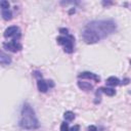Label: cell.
Masks as SVG:
<instances>
[{
  "label": "cell",
  "instance_id": "1",
  "mask_svg": "<svg viewBox=\"0 0 131 131\" xmlns=\"http://www.w3.org/2000/svg\"><path fill=\"white\" fill-rule=\"evenodd\" d=\"M85 27L92 30L100 38V40L107 37L108 35L113 34L117 29V25L113 19L92 20V21L88 23Z\"/></svg>",
  "mask_w": 131,
  "mask_h": 131
},
{
  "label": "cell",
  "instance_id": "2",
  "mask_svg": "<svg viewBox=\"0 0 131 131\" xmlns=\"http://www.w3.org/2000/svg\"><path fill=\"white\" fill-rule=\"evenodd\" d=\"M20 115H21V117H20L18 124L23 129L34 130V129L39 128L40 124L35 115V111L29 103H25L23 105Z\"/></svg>",
  "mask_w": 131,
  "mask_h": 131
},
{
  "label": "cell",
  "instance_id": "3",
  "mask_svg": "<svg viewBox=\"0 0 131 131\" xmlns=\"http://www.w3.org/2000/svg\"><path fill=\"white\" fill-rule=\"evenodd\" d=\"M56 41L59 45H61L63 47L64 52L67 53H73L74 51V41L75 38L72 35H68V36H59L56 38Z\"/></svg>",
  "mask_w": 131,
  "mask_h": 131
},
{
  "label": "cell",
  "instance_id": "4",
  "mask_svg": "<svg viewBox=\"0 0 131 131\" xmlns=\"http://www.w3.org/2000/svg\"><path fill=\"white\" fill-rule=\"evenodd\" d=\"M82 39L87 44H94V43H97L98 41H100V38L92 30H90L86 27L82 31Z\"/></svg>",
  "mask_w": 131,
  "mask_h": 131
},
{
  "label": "cell",
  "instance_id": "5",
  "mask_svg": "<svg viewBox=\"0 0 131 131\" xmlns=\"http://www.w3.org/2000/svg\"><path fill=\"white\" fill-rule=\"evenodd\" d=\"M20 36H21L20 31H19L18 27H16V26L8 27L4 31V37L5 38H12L13 41H18L19 38H20Z\"/></svg>",
  "mask_w": 131,
  "mask_h": 131
},
{
  "label": "cell",
  "instance_id": "6",
  "mask_svg": "<svg viewBox=\"0 0 131 131\" xmlns=\"http://www.w3.org/2000/svg\"><path fill=\"white\" fill-rule=\"evenodd\" d=\"M3 47H4L5 49L11 51V52L20 51L21 48H23V46H21L20 43H18L17 41H13V40H11V41H9V42H4V43H3Z\"/></svg>",
  "mask_w": 131,
  "mask_h": 131
},
{
  "label": "cell",
  "instance_id": "7",
  "mask_svg": "<svg viewBox=\"0 0 131 131\" xmlns=\"http://www.w3.org/2000/svg\"><path fill=\"white\" fill-rule=\"evenodd\" d=\"M78 78L79 79H90V80H93L95 82H99L100 81L99 76H97L96 74L91 73V72H83V73L78 75Z\"/></svg>",
  "mask_w": 131,
  "mask_h": 131
},
{
  "label": "cell",
  "instance_id": "8",
  "mask_svg": "<svg viewBox=\"0 0 131 131\" xmlns=\"http://www.w3.org/2000/svg\"><path fill=\"white\" fill-rule=\"evenodd\" d=\"M37 87H38V90H39L40 92L45 93V92H47L49 85H48V82H47V81H45V80H43V79L41 78V79H38Z\"/></svg>",
  "mask_w": 131,
  "mask_h": 131
},
{
  "label": "cell",
  "instance_id": "9",
  "mask_svg": "<svg viewBox=\"0 0 131 131\" xmlns=\"http://www.w3.org/2000/svg\"><path fill=\"white\" fill-rule=\"evenodd\" d=\"M0 63H1L3 67L8 66V64L11 63V58H10V56H8L7 54H5L3 51H1V53H0Z\"/></svg>",
  "mask_w": 131,
  "mask_h": 131
},
{
  "label": "cell",
  "instance_id": "10",
  "mask_svg": "<svg viewBox=\"0 0 131 131\" xmlns=\"http://www.w3.org/2000/svg\"><path fill=\"white\" fill-rule=\"evenodd\" d=\"M78 87L84 91H91L93 89L92 84H90L89 82H84V81H78Z\"/></svg>",
  "mask_w": 131,
  "mask_h": 131
},
{
  "label": "cell",
  "instance_id": "11",
  "mask_svg": "<svg viewBox=\"0 0 131 131\" xmlns=\"http://www.w3.org/2000/svg\"><path fill=\"white\" fill-rule=\"evenodd\" d=\"M105 82H106V85H107V86H112V87H115V86L121 85V81H120L117 77H114V76H112V77L107 78Z\"/></svg>",
  "mask_w": 131,
  "mask_h": 131
},
{
  "label": "cell",
  "instance_id": "12",
  "mask_svg": "<svg viewBox=\"0 0 131 131\" xmlns=\"http://www.w3.org/2000/svg\"><path fill=\"white\" fill-rule=\"evenodd\" d=\"M98 90L104 94H106L107 96H114L116 94V90L114 88H108V87H100L98 88Z\"/></svg>",
  "mask_w": 131,
  "mask_h": 131
},
{
  "label": "cell",
  "instance_id": "13",
  "mask_svg": "<svg viewBox=\"0 0 131 131\" xmlns=\"http://www.w3.org/2000/svg\"><path fill=\"white\" fill-rule=\"evenodd\" d=\"M1 15L5 20H10L12 18V13L9 9H1Z\"/></svg>",
  "mask_w": 131,
  "mask_h": 131
},
{
  "label": "cell",
  "instance_id": "14",
  "mask_svg": "<svg viewBox=\"0 0 131 131\" xmlns=\"http://www.w3.org/2000/svg\"><path fill=\"white\" fill-rule=\"evenodd\" d=\"M63 119L67 122H71V121H73L75 119V114L73 112H71V111H68V112H66L63 114Z\"/></svg>",
  "mask_w": 131,
  "mask_h": 131
},
{
  "label": "cell",
  "instance_id": "15",
  "mask_svg": "<svg viewBox=\"0 0 131 131\" xmlns=\"http://www.w3.org/2000/svg\"><path fill=\"white\" fill-rule=\"evenodd\" d=\"M0 5H1V9H9V3L5 0H2L0 2Z\"/></svg>",
  "mask_w": 131,
  "mask_h": 131
},
{
  "label": "cell",
  "instance_id": "16",
  "mask_svg": "<svg viewBox=\"0 0 131 131\" xmlns=\"http://www.w3.org/2000/svg\"><path fill=\"white\" fill-rule=\"evenodd\" d=\"M60 131H70L68 123H66V122L61 123V125H60Z\"/></svg>",
  "mask_w": 131,
  "mask_h": 131
},
{
  "label": "cell",
  "instance_id": "17",
  "mask_svg": "<svg viewBox=\"0 0 131 131\" xmlns=\"http://www.w3.org/2000/svg\"><path fill=\"white\" fill-rule=\"evenodd\" d=\"M59 33H60L62 36H68V35H70V34H69V30H68V29H64V28L59 29Z\"/></svg>",
  "mask_w": 131,
  "mask_h": 131
},
{
  "label": "cell",
  "instance_id": "18",
  "mask_svg": "<svg viewBox=\"0 0 131 131\" xmlns=\"http://www.w3.org/2000/svg\"><path fill=\"white\" fill-rule=\"evenodd\" d=\"M79 130H80V126L79 125H75L70 129V131H79Z\"/></svg>",
  "mask_w": 131,
  "mask_h": 131
},
{
  "label": "cell",
  "instance_id": "19",
  "mask_svg": "<svg viewBox=\"0 0 131 131\" xmlns=\"http://www.w3.org/2000/svg\"><path fill=\"white\" fill-rule=\"evenodd\" d=\"M88 131H97V128L94 125H91L88 127Z\"/></svg>",
  "mask_w": 131,
  "mask_h": 131
},
{
  "label": "cell",
  "instance_id": "20",
  "mask_svg": "<svg viewBox=\"0 0 131 131\" xmlns=\"http://www.w3.org/2000/svg\"><path fill=\"white\" fill-rule=\"evenodd\" d=\"M103 5H107V4H112V2H102Z\"/></svg>",
  "mask_w": 131,
  "mask_h": 131
},
{
  "label": "cell",
  "instance_id": "21",
  "mask_svg": "<svg viewBox=\"0 0 131 131\" xmlns=\"http://www.w3.org/2000/svg\"><path fill=\"white\" fill-rule=\"evenodd\" d=\"M130 64H131V60H130Z\"/></svg>",
  "mask_w": 131,
  "mask_h": 131
}]
</instances>
